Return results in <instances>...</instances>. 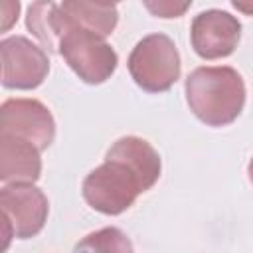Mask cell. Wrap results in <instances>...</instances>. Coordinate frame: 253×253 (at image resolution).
I'll return each instance as SVG.
<instances>
[{"label": "cell", "mask_w": 253, "mask_h": 253, "mask_svg": "<svg viewBox=\"0 0 253 253\" xmlns=\"http://www.w3.org/2000/svg\"><path fill=\"white\" fill-rule=\"evenodd\" d=\"M160 168V156L150 142L123 136L109 148L105 162L83 180V198L93 210L119 215L156 184Z\"/></svg>", "instance_id": "obj_1"}, {"label": "cell", "mask_w": 253, "mask_h": 253, "mask_svg": "<svg viewBox=\"0 0 253 253\" xmlns=\"http://www.w3.org/2000/svg\"><path fill=\"white\" fill-rule=\"evenodd\" d=\"M192 113L210 126L233 123L245 105V83L233 67H198L186 79Z\"/></svg>", "instance_id": "obj_2"}, {"label": "cell", "mask_w": 253, "mask_h": 253, "mask_svg": "<svg viewBox=\"0 0 253 253\" xmlns=\"http://www.w3.org/2000/svg\"><path fill=\"white\" fill-rule=\"evenodd\" d=\"M128 71L140 89L168 91L180 77V55L174 42L164 34L142 38L128 55Z\"/></svg>", "instance_id": "obj_3"}, {"label": "cell", "mask_w": 253, "mask_h": 253, "mask_svg": "<svg viewBox=\"0 0 253 253\" xmlns=\"http://www.w3.org/2000/svg\"><path fill=\"white\" fill-rule=\"evenodd\" d=\"M0 206L4 213L6 245L8 237L28 239L42 231L47 219V198L32 184H10L0 190Z\"/></svg>", "instance_id": "obj_4"}, {"label": "cell", "mask_w": 253, "mask_h": 253, "mask_svg": "<svg viewBox=\"0 0 253 253\" xmlns=\"http://www.w3.org/2000/svg\"><path fill=\"white\" fill-rule=\"evenodd\" d=\"M0 134L16 136L45 150L55 136V123L38 99H8L0 107Z\"/></svg>", "instance_id": "obj_5"}, {"label": "cell", "mask_w": 253, "mask_h": 253, "mask_svg": "<svg viewBox=\"0 0 253 253\" xmlns=\"http://www.w3.org/2000/svg\"><path fill=\"white\" fill-rule=\"evenodd\" d=\"M2 85L6 89H36L49 71V59L43 47H38L24 36H10L0 42Z\"/></svg>", "instance_id": "obj_6"}, {"label": "cell", "mask_w": 253, "mask_h": 253, "mask_svg": "<svg viewBox=\"0 0 253 253\" xmlns=\"http://www.w3.org/2000/svg\"><path fill=\"white\" fill-rule=\"evenodd\" d=\"M192 47L204 59H219L233 53L241 38V24L223 10H206L192 22Z\"/></svg>", "instance_id": "obj_7"}, {"label": "cell", "mask_w": 253, "mask_h": 253, "mask_svg": "<svg viewBox=\"0 0 253 253\" xmlns=\"http://www.w3.org/2000/svg\"><path fill=\"white\" fill-rule=\"evenodd\" d=\"M40 150L16 136L0 134V180L14 184H32L40 178Z\"/></svg>", "instance_id": "obj_8"}, {"label": "cell", "mask_w": 253, "mask_h": 253, "mask_svg": "<svg viewBox=\"0 0 253 253\" xmlns=\"http://www.w3.org/2000/svg\"><path fill=\"white\" fill-rule=\"evenodd\" d=\"M65 20L77 28L93 32L99 38H107L119 20L115 4H89V2H61Z\"/></svg>", "instance_id": "obj_9"}, {"label": "cell", "mask_w": 253, "mask_h": 253, "mask_svg": "<svg viewBox=\"0 0 253 253\" xmlns=\"http://www.w3.org/2000/svg\"><path fill=\"white\" fill-rule=\"evenodd\" d=\"M73 253H132V243L119 227H103L85 235Z\"/></svg>", "instance_id": "obj_10"}, {"label": "cell", "mask_w": 253, "mask_h": 253, "mask_svg": "<svg viewBox=\"0 0 253 253\" xmlns=\"http://www.w3.org/2000/svg\"><path fill=\"white\" fill-rule=\"evenodd\" d=\"M154 16H160V18H178L180 14H184L190 4L184 2V4H176V2H146L144 4Z\"/></svg>", "instance_id": "obj_11"}, {"label": "cell", "mask_w": 253, "mask_h": 253, "mask_svg": "<svg viewBox=\"0 0 253 253\" xmlns=\"http://www.w3.org/2000/svg\"><path fill=\"white\" fill-rule=\"evenodd\" d=\"M233 6L241 12H247V14H253V4H243V2H233Z\"/></svg>", "instance_id": "obj_12"}, {"label": "cell", "mask_w": 253, "mask_h": 253, "mask_svg": "<svg viewBox=\"0 0 253 253\" xmlns=\"http://www.w3.org/2000/svg\"><path fill=\"white\" fill-rule=\"evenodd\" d=\"M247 174H249V180H251V184H253V158L249 160V166H247Z\"/></svg>", "instance_id": "obj_13"}]
</instances>
